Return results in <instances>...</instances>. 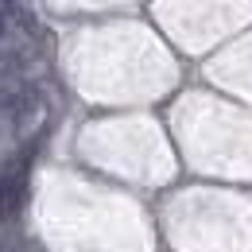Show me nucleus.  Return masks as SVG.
Wrapping results in <instances>:
<instances>
[{
    "label": "nucleus",
    "instance_id": "2",
    "mask_svg": "<svg viewBox=\"0 0 252 252\" xmlns=\"http://www.w3.org/2000/svg\"><path fill=\"white\" fill-rule=\"evenodd\" d=\"M35 109H39V86H35L32 78H4L0 82V113L8 117V121H28Z\"/></svg>",
    "mask_w": 252,
    "mask_h": 252
},
{
    "label": "nucleus",
    "instance_id": "1",
    "mask_svg": "<svg viewBox=\"0 0 252 252\" xmlns=\"http://www.w3.org/2000/svg\"><path fill=\"white\" fill-rule=\"evenodd\" d=\"M28 167H32V152H20L0 167V225L16 221L28 198Z\"/></svg>",
    "mask_w": 252,
    "mask_h": 252
}]
</instances>
